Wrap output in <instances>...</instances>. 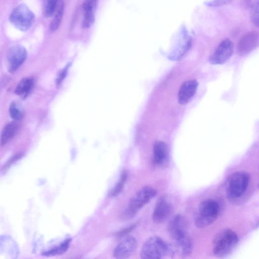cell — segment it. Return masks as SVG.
Masks as SVG:
<instances>
[{
	"label": "cell",
	"instance_id": "1",
	"mask_svg": "<svg viewBox=\"0 0 259 259\" xmlns=\"http://www.w3.org/2000/svg\"><path fill=\"white\" fill-rule=\"evenodd\" d=\"M174 254L171 247L157 236L147 239L143 243L140 252L141 259H162L166 255L172 256Z\"/></svg>",
	"mask_w": 259,
	"mask_h": 259
},
{
	"label": "cell",
	"instance_id": "2",
	"mask_svg": "<svg viewBox=\"0 0 259 259\" xmlns=\"http://www.w3.org/2000/svg\"><path fill=\"white\" fill-rule=\"evenodd\" d=\"M219 212V205L215 200L208 199L202 201L195 215V225L199 228L207 227L217 220Z\"/></svg>",
	"mask_w": 259,
	"mask_h": 259
},
{
	"label": "cell",
	"instance_id": "3",
	"mask_svg": "<svg viewBox=\"0 0 259 259\" xmlns=\"http://www.w3.org/2000/svg\"><path fill=\"white\" fill-rule=\"evenodd\" d=\"M238 242L237 234L231 229H225L219 233L214 240L213 254L218 257H224L230 254Z\"/></svg>",
	"mask_w": 259,
	"mask_h": 259
},
{
	"label": "cell",
	"instance_id": "4",
	"mask_svg": "<svg viewBox=\"0 0 259 259\" xmlns=\"http://www.w3.org/2000/svg\"><path fill=\"white\" fill-rule=\"evenodd\" d=\"M249 176L244 171H236L231 174L226 184V193L228 198L234 200L240 197L248 185Z\"/></svg>",
	"mask_w": 259,
	"mask_h": 259
},
{
	"label": "cell",
	"instance_id": "5",
	"mask_svg": "<svg viewBox=\"0 0 259 259\" xmlns=\"http://www.w3.org/2000/svg\"><path fill=\"white\" fill-rule=\"evenodd\" d=\"M34 19L33 12L25 4H21L11 12L9 19L11 23L21 31H26L32 25Z\"/></svg>",
	"mask_w": 259,
	"mask_h": 259
},
{
	"label": "cell",
	"instance_id": "6",
	"mask_svg": "<svg viewBox=\"0 0 259 259\" xmlns=\"http://www.w3.org/2000/svg\"><path fill=\"white\" fill-rule=\"evenodd\" d=\"M157 194V191L150 186H146L139 190L129 202L126 214L133 217L146 203Z\"/></svg>",
	"mask_w": 259,
	"mask_h": 259
},
{
	"label": "cell",
	"instance_id": "7",
	"mask_svg": "<svg viewBox=\"0 0 259 259\" xmlns=\"http://www.w3.org/2000/svg\"><path fill=\"white\" fill-rule=\"evenodd\" d=\"M234 46L229 38L223 40L209 58L212 64H222L227 62L233 53Z\"/></svg>",
	"mask_w": 259,
	"mask_h": 259
},
{
	"label": "cell",
	"instance_id": "8",
	"mask_svg": "<svg viewBox=\"0 0 259 259\" xmlns=\"http://www.w3.org/2000/svg\"><path fill=\"white\" fill-rule=\"evenodd\" d=\"M8 68L10 72H14L23 63L27 57V51L19 45L11 47L7 53Z\"/></svg>",
	"mask_w": 259,
	"mask_h": 259
},
{
	"label": "cell",
	"instance_id": "9",
	"mask_svg": "<svg viewBox=\"0 0 259 259\" xmlns=\"http://www.w3.org/2000/svg\"><path fill=\"white\" fill-rule=\"evenodd\" d=\"M138 241L133 236L124 237L114 248L113 255L115 259H128L137 248Z\"/></svg>",
	"mask_w": 259,
	"mask_h": 259
},
{
	"label": "cell",
	"instance_id": "10",
	"mask_svg": "<svg viewBox=\"0 0 259 259\" xmlns=\"http://www.w3.org/2000/svg\"><path fill=\"white\" fill-rule=\"evenodd\" d=\"M168 230L171 238L177 241L187 235L188 222L181 214H177L170 221Z\"/></svg>",
	"mask_w": 259,
	"mask_h": 259
},
{
	"label": "cell",
	"instance_id": "11",
	"mask_svg": "<svg viewBox=\"0 0 259 259\" xmlns=\"http://www.w3.org/2000/svg\"><path fill=\"white\" fill-rule=\"evenodd\" d=\"M259 41V34L255 31H250L243 35L238 41L237 53L241 56H245L257 46Z\"/></svg>",
	"mask_w": 259,
	"mask_h": 259
},
{
	"label": "cell",
	"instance_id": "12",
	"mask_svg": "<svg viewBox=\"0 0 259 259\" xmlns=\"http://www.w3.org/2000/svg\"><path fill=\"white\" fill-rule=\"evenodd\" d=\"M198 86L196 79H189L183 82L180 87L178 95V102L182 105L186 104L195 94Z\"/></svg>",
	"mask_w": 259,
	"mask_h": 259
},
{
	"label": "cell",
	"instance_id": "13",
	"mask_svg": "<svg viewBox=\"0 0 259 259\" xmlns=\"http://www.w3.org/2000/svg\"><path fill=\"white\" fill-rule=\"evenodd\" d=\"M172 205L165 200H161L156 205L152 213V220L156 223L165 221L172 212Z\"/></svg>",
	"mask_w": 259,
	"mask_h": 259
},
{
	"label": "cell",
	"instance_id": "14",
	"mask_svg": "<svg viewBox=\"0 0 259 259\" xmlns=\"http://www.w3.org/2000/svg\"><path fill=\"white\" fill-rule=\"evenodd\" d=\"M168 149L166 144L163 141L155 142L153 149V161L157 166L164 165L168 159Z\"/></svg>",
	"mask_w": 259,
	"mask_h": 259
},
{
	"label": "cell",
	"instance_id": "15",
	"mask_svg": "<svg viewBox=\"0 0 259 259\" xmlns=\"http://www.w3.org/2000/svg\"><path fill=\"white\" fill-rule=\"evenodd\" d=\"M96 1H86L82 4L83 19L82 26L83 28H88L94 22L95 13L96 8Z\"/></svg>",
	"mask_w": 259,
	"mask_h": 259
},
{
	"label": "cell",
	"instance_id": "16",
	"mask_svg": "<svg viewBox=\"0 0 259 259\" xmlns=\"http://www.w3.org/2000/svg\"><path fill=\"white\" fill-rule=\"evenodd\" d=\"M19 128L18 123L15 121L11 122L4 127L1 136L0 144L1 147L5 145L16 134Z\"/></svg>",
	"mask_w": 259,
	"mask_h": 259
},
{
	"label": "cell",
	"instance_id": "17",
	"mask_svg": "<svg viewBox=\"0 0 259 259\" xmlns=\"http://www.w3.org/2000/svg\"><path fill=\"white\" fill-rule=\"evenodd\" d=\"M178 251L181 256L186 257L189 256L193 250V244L189 235L175 241Z\"/></svg>",
	"mask_w": 259,
	"mask_h": 259
},
{
	"label": "cell",
	"instance_id": "18",
	"mask_svg": "<svg viewBox=\"0 0 259 259\" xmlns=\"http://www.w3.org/2000/svg\"><path fill=\"white\" fill-rule=\"evenodd\" d=\"M33 86V78L31 77L24 78L17 85L15 89V93L16 95L24 98L30 92Z\"/></svg>",
	"mask_w": 259,
	"mask_h": 259
},
{
	"label": "cell",
	"instance_id": "19",
	"mask_svg": "<svg viewBox=\"0 0 259 259\" xmlns=\"http://www.w3.org/2000/svg\"><path fill=\"white\" fill-rule=\"evenodd\" d=\"M71 240V239L70 238L66 239L57 246L46 251H44L42 253V255L45 256H53L64 253L68 249Z\"/></svg>",
	"mask_w": 259,
	"mask_h": 259
},
{
	"label": "cell",
	"instance_id": "20",
	"mask_svg": "<svg viewBox=\"0 0 259 259\" xmlns=\"http://www.w3.org/2000/svg\"><path fill=\"white\" fill-rule=\"evenodd\" d=\"M64 3L62 1H58V5L55 16L50 25V29L51 31L56 30L60 26L63 15Z\"/></svg>",
	"mask_w": 259,
	"mask_h": 259
},
{
	"label": "cell",
	"instance_id": "21",
	"mask_svg": "<svg viewBox=\"0 0 259 259\" xmlns=\"http://www.w3.org/2000/svg\"><path fill=\"white\" fill-rule=\"evenodd\" d=\"M58 5V1L51 0L45 3L43 12L46 17H51L56 12Z\"/></svg>",
	"mask_w": 259,
	"mask_h": 259
},
{
	"label": "cell",
	"instance_id": "22",
	"mask_svg": "<svg viewBox=\"0 0 259 259\" xmlns=\"http://www.w3.org/2000/svg\"><path fill=\"white\" fill-rule=\"evenodd\" d=\"M250 18L251 22L259 28V1H255L252 5L250 11Z\"/></svg>",
	"mask_w": 259,
	"mask_h": 259
},
{
	"label": "cell",
	"instance_id": "23",
	"mask_svg": "<svg viewBox=\"0 0 259 259\" xmlns=\"http://www.w3.org/2000/svg\"><path fill=\"white\" fill-rule=\"evenodd\" d=\"M126 178L127 173L125 171H123L121 174L119 181L110 192V196L111 197L116 196L120 193L126 181Z\"/></svg>",
	"mask_w": 259,
	"mask_h": 259
},
{
	"label": "cell",
	"instance_id": "24",
	"mask_svg": "<svg viewBox=\"0 0 259 259\" xmlns=\"http://www.w3.org/2000/svg\"><path fill=\"white\" fill-rule=\"evenodd\" d=\"M9 113L11 117L15 120H20L23 117L22 111L15 102H12L11 104L9 107Z\"/></svg>",
	"mask_w": 259,
	"mask_h": 259
},
{
	"label": "cell",
	"instance_id": "25",
	"mask_svg": "<svg viewBox=\"0 0 259 259\" xmlns=\"http://www.w3.org/2000/svg\"><path fill=\"white\" fill-rule=\"evenodd\" d=\"M137 226L138 223L137 222L128 226V227L123 228L116 233L115 236L118 238L124 237L134 230Z\"/></svg>",
	"mask_w": 259,
	"mask_h": 259
},
{
	"label": "cell",
	"instance_id": "26",
	"mask_svg": "<svg viewBox=\"0 0 259 259\" xmlns=\"http://www.w3.org/2000/svg\"><path fill=\"white\" fill-rule=\"evenodd\" d=\"M70 65L71 63H68L58 72L56 79V84L57 85H59L65 78Z\"/></svg>",
	"mask_w": 259,
	"mask_h": 259
},
{
	"label": "cell",
	"instance_id": "27",
	"mask_svg": "<svg viewBox=\"0 0 259 259\" xmlns=\"http://www.w3.org/2000/svg\"><path fill=\"white\" fill-rule=\"evenodd\" d=\"M231 1L228 0H221V1H205L204 4L205 5L211 7H220L225 5Z\"/></svg>",
	"mask_w": 259,
	"mask_h": 259
}]
</instances>
